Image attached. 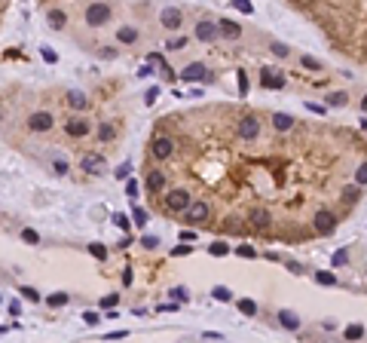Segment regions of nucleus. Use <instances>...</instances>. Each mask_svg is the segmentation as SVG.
I'll return each instance as SVG.
<instances>
[{
    "mask_svg": "<svg viewBox=\"0 0 367 343\" xmlns=\"http://www.w3.org/2000/svg\"><path fill=\"white\" fill-rule=\"evenodd\" d=\"M113 19V9L107 3H92V6H86V25H92V28H101V25H107Z\"/></svg>",
    "mask_w": 367,
    "mask_h": 343,
    "instance_id": "nucleus-1",
    "label": "nucleus"
},
{
    "mask_svg": "<svg viewBox=\"0 0 367 343\" xmlns=\"http://www.w3.org/2000/svg\"><path fill=\"white\" fill-rule=\"evenodd\" d=\"M190 203H193V200H190V193H187L184 187H174V190L165 193V208H168V211L184 214V211L190 208Z\"/></svg>",
    "mask_w": 367,
    "mask_h": 343,
    "instance_id": "nucleus-2",
    "label": "nucleus"
},
{
    "mask_svg": "<svg viewBox=\"0 0 367 343\" xmlns=\"http://www.w3.org/2000/svg\"><path fill=\"white\" fill-rule=\"evenodd\" d=\"M217 37H223L217 22H208V19L196 22V40H202V43H214Z\"/></svg>",
    "mask_w": 367,
    "mask_h": 343,
    "instance_id": "nucleus-3",
    "label": "nucleus"
},
{
    "mask_svg": "<svg viewBox=\"0 0 367 343\" xmlns=\"http://www.w3.org/2000/svg\"><path fill=\"white\" fill-rule=\"evenodd\" d=\"M239 138H242V141H254V138H260V120H257L254 114H248V117L239 120Z\"/></svg>",
    "mask_w": 367,
    "mask_h": 343,
    "instance_id": "nucleus-4",
    "label": "nucleus"
},
{
    "mask_svg": "<svg viewBox=\"0 0 367 343\" xmlns=\"http://www.w3.org/2000/svg\"><path fill=\"white\" fill-rule=\"evenodd\" d=\"M208 214H211V206L199 200V203H190V208L184 211V221H190V224H205Z\"/></svg>",
    "mask_w": 367,
    "mask_h": 343,
    "instance_id": "nucleus-5",
    "label": "nucleus"
},
{
    "mask_svg": "<svg viewBox=\"0 0 367 343\" xmlns=\"http://www.w3.org/2000/svg\"><path fill=\"white\" fill-rule=\"evenodd\" d=\"M312 224H315V233L318 236H330V233L337 230V218L330 211H318L315 218H312Z\"/></svg>",
    "mask_w": 367,
    "mask_h": 343,
    "instance_id": "nucleus-6",
    "label": "nucleus"
},
{
    "mask_svg": "<svg viewBox=\"0 0 367 343\" xmlns=\"http://www.w3.org/2000/svg\"><path fill=\"white\" fill-rule=\"evenodd\" d=\"M150 150H153L156 159H168V156L174 153V141H171L168 135H156L153 144H150Z\"/></svg>",
    "mask_w": 367,
    "mask_h": 343,
    "instance_id": "nucleus-7",
    "label": "nucleus"
},
{
    "mask_svg": "<svg viewBox=\"0 0 367 343\" xmlns=\"http://www.w3.org/2000/svg\"><path fill=\"white\" fill-rule=\"evenodd\" d=\"M181 80L184 83H202V80H208V68L202 62H193V65H187L181 70Z\"/></svg>",
    "mask_w": 367,
    "mask_h": 343,
    "instance_id": "nucleus-8",
    "label": "nucleus"
},
{
    "mask_svg": "<svg viewBox=\"0 0 367 343\" xmlns=\"http://www.w3.org/2000/svg\"><path fill=\"white\" fill-rule=\"evenodd\" d=\"M52 126H55V120H52V114H46V111L31 114V120H28V129L31 132H49Z\"/></svg>",
    "mask_w": 367,
    "mask_h": 343,
    "instance_id": "nucleus-9",
    "label": "nucleus"
},
{
    "mask_svg": "<svg viewBox=\"0 0 367 343\" xmlns=\"http://www.w3.org/2000/svg\"><path fill=\"white\" fill-rule=\"evenodd\" d=\"M248 224H251V230H269V224H272V218H269V211L266 208H251V214H248Z\"/></svg>",
    "mask_w": 367,
    "mask_h": 343,
    "instance_id": "nucleus-10",
    "label": "nucleus"
},
{
    "mask_svg": "<svg viewBox=\"0 0 367 343\" xmlns=\"http://www.w3.org/2000/svg\"><path fill=\"white\" fill-rule=\"evenodd\" d=\"M64 132L71 135V138H86V135H89V120H83V117L67 120L64 123Z\"/></svg>",
    "mask_w": 367,
    "mask_h": 343,
    "instance_id": "nucleus-11",
    "label": "nucleus"
},
{
    "mask_svg": "<svg viewBox=\"0 0 367 343\" xmlns=\"http://www.w3.org/2000/svg\"><path fill=\"white\" fill-rule=\"evenodd\" d=\"M159 22H162L168 31H174V28H181V22H184V12H181L178 6H168V9H162V12H159Z\"/></svg>",
    "mask_w": 367,
    "mask_h": 343,
    "instance_id": "nucleus-12",
    "label": "nucleus"
},
{
    "mask_svg": "<svg viewBox=\"0 0 367 343\" xmlns=\"http://www.w3.org/2000/svg\"><path fill=\"white\" fill-rule=\"evenodd\" d=\"M80 166H83V172L98 175V172H104V156H101V153H86V156L80 159Z\"/></svg>",
    "mask_w": 367,
    "mask_h": 343,
    "instance_id": "nucleus-13",
    "label": "nucleus"
},
{
    "mask_svg": "<svg viewBox=\"0 0 367 343\" xmlns=\"http://www.w3.org/2000/svg\"><path fill=\"white\" fill-rule=\"evenodd\" d=\"M217 25H220V34H223V37H226V40H239V37H242V25H239V22H230V19H220Z\"/></svg>",
    "mask_w": 367,
    "mask_h": 343,
    "instance_id": "nucleus-14",
    "label": "nucleus"
},
{
    "mask_svg": "<svg viewBox=\"0 0 367 343\" xmlns=\"http://www.w3.org/2000/svg\"><path fill=\"white\" fill-rule=\"evenodd\" d=\"M260 83H263L266 89H282L285 86V77H275L272 68H263V74H260Z\"/></svg>",
    "mask_w": 367,
    "mask_h": 343,
    "instance_id": "nucleus-15",
    "label": "nucleus"
},
{
    "mask_svg": "<svg viewBox=\"0 0 367 343\" xmlns=\"http://www.w3.org/2000/svg\"><path fill=\"white\" fill-rule=\"evenodd\" d=\"M272 129H275V132L294 129V117H291V114H275V117H272Z\"/></svg>",
    "mask_w": 367,
    "mask_h": 343,
    "instance_id": "nucleus-16",
    "label": "nucleus"
},
{
    "mask_svg": "<svg viewBox=\"0 0 367 343\" xmlns=\"http://www.w3.org/2000/svg\"><path fill=\"white\" fill-rule=\"evenodd\" d=\"M147 190H150V193L165 190V175H162V172H150V175H147Z\"/></svg>",
    "mask_w": 367,
    "mask_h": 343,
    "instance_id": "nucleus-17",
    "label": "nucleus"
},
{
    "mask_svg": "<svg viewBox=\"0 0 367 343\" xmlns=\"http://www.w3.org/2000/svg\"><path fill=\"white\" fill-rule=\"evenodd\" d=\"M278 322H282L288 331H297V328H300V319H297L291 310H282V313H278Z\"/></svg>",
    "mask_w": 367,
    "mask_h": 343,
    "instance_id": "nucleus-18",
    "label": "nucleus"
},
{
    "mask_svg": "<svg viewBox=\"0 0 367 343\" xmlns=\"http://www.w3.org/2000/svg\"><path fill=\"white\" fill-rule=\"evenodd\" d=\"M46 22H49V28H64V22H67V15L61 12V9H49V15H46Z\"/></svg>",
    "mask_w": 367,
    "mask_h": 343,
    "instance_id": "nucleus-19",
    "label": "nucleus"
},
{
    "mask_svg": "<svg viewBox=\"0 0 367 343\" xmlns=\"http://www.w3.org/2000/svg\"><path fill=\"white\" fill-rule=\"evenodd\" d=\"M116 40H119V43H138V31L129 28V25H122V28L116 31Z\"/></svg>",
    "mask_w": 367,
    "mask_h": 343,
    "instance_id": "nucleus-20",
    "label": "nucleus"
},
{
    "mask_svg": "<svg viewBox=\"0 0 367 343\" xmlns=\"http://www.w3.org/2000/svg\"><path fill=\"white\" fill-rule=\"evenodd\" d=\"M67 104H71L74 111H86V104H89V98H86L83 92H67Z\"/></svg>",
    "mask_w": 367,
    "mask_h": 343,
    "instance_id": "nucleus-21",
    "label": "nucleus"
},
{
    "mask_svg": "<svg viewBox=\"0 0 367 343\" xmlns=\"http://www.w3.org/2000/svg\"><path fill=\"white\" fill-rule=\"evenodd\" d=\"M358 200H361V184L343 190V203H346V206H352V203H358Z\"/></svg>",
    "mask_w": 367,
    "mask_h": 343,
    "instance_id": "nucleus-22",
    "label": "nucleus"
},
{
    "mask_svg": "<svg viewBox=\"0 0 367 343\" xmlns=\"http://www.w3.org/2000/svg\"><path fill=\"white\" fill-rule=\"evenodd\" d=\"M236 306H239V313H242V316H257V303H254L251 297H242Z\"/></svg>",
    "mask_w": 367,
    "mask_h": 343,
    "instance_id": "nucleus-23",
    "label": "nucleus"
},
{
    "mask_svg": "<svg viewBox=\"0 0 367 343\" xmlns=\"http://www.w3.org/2000/svg\"><path fill=\"white\" fill-rule=\"evenodd\" d=\"M211 294H214V300H220V303H230V300H233V291H230V288H223V285H214Z\"/></svg>",
    "mask_w": 367,
    "mask_h": 343,
    "instance_id": "nucleus-24",
    "label": "nucleus"
},
{
    "mask_svg": "<svg viewBox=\"0 0 367 343\" xmlns=\"http://www.w3.org/2000/svg\"><path fill=\"white\" fill-rule=\"evenodd\" d=\"M208 251H211L214 258H226V255H230V245H226V242H211V248H208Z\"/></svg>",
    "mask_w": 367,
    "mask_h": 343,
    "instance_id": "nucleus-25",
    "label": "nucleus"
},
{
    "mask_svg": "<svg viewBox=\"0 0 367 343\" xmlns=\"http://www.w3.org/2000/svg\"><path fill=\"white\" fill-rule=\"evenodd\" d=\"M343 334H346V340H358V337H364V328L361 325H349Z\"/></svg>",
    "mask_w": 367,
    "mask_h": 343,
    "instance_id": "nucleus-26",
    "label": "nucleus"
},
{
    "mask_svg": "<svg viewBox=\"0 0 367 343\" xmlns=\"http://www.w3.org/2000/svg\"><path fill=\"white\" fill-rule=\"evenodd\" d=\"M98 138H101V141H110V138H113V126H110V123H101V126H98Z\"/></svg>",
    "mask_w": 367,
    "mask_h": 343,
    "instance_id": "nucleus-27",
    "label": "nucleus"
},
{
    "mask_svg": "<svg viewBox=\"0 0 367 343\" xmlns=\"http://www.w3.org/2000/svg\"><path fill=\"white\" fill-rule=\"evenodd\" d=\"M315 282H318V285H337V276L321 270V273H315Z\"/></svg>",
    "mask_w": 367,
    "mask_h": 343,
    "instance_id": "nucleus-28",
    "label": "nucleus"
},
{
    "mask_svg": "<svg viewBox=\"0 0 367 343\" xmlns=\"http://www.w3.org/2000/svg\"><path fill=\"white\" fill-rule=\"evenodd\" d=\"M89 251H92V258H98V261L107 258V248H104L101 242H92V245H89Z\"/></svg>",
    "mask_w": 367,
    "mask_h": 343,
    "instance_id": "nucleus-29",
    "label": "nucleus"
},
{
    "mask_svg": "<svg viewBox=\"0 0 367 343\" xmlns=\"http://www.w3.org/2000/svg\"><path fill=\"white\" fill-rule=\"evenodd\" d=\"M346 261H349V251H346V248H340V251H337V255H334V258H330V267H343Z\"/></svg>",
    "mask_w": 367,
    "mask_h": 343,
    "instance_id": "nucleus-30",
    "label": "nucleus"
},
{
    "mask_svg": "<svg viewBox=\"0 0 367 343\" xmlns=\"http://www.w3.org/2000/svg\"><path fill=\"white\" fill-rule=\"evenodd\" d=\"M187 43H190V37H174V40H168V49L178 52V49H187Z\"/></svg>",
    "mask_w": 367,
    "mask_h": 343,
    "instance_id": "nucleus-31",
    "label": "nucleus"
},
{
    "mask_svg": "<svg viewBox=\"0 0 367 343\" xmlns=\"http://www.w3.org/2000/svg\"><path fill=\"white\" fill-rule=\"evenodd\" d=\"M22 242H28V245H37V242H40L37 230H22Z\"/></svg>",
    "mask_w": 367,
    "mask_h": 343,
    "instance_id": "nucleus-32",
    "label": "nucleus"
},
{
    "mask_svg": "<svg viewBox=\"0 0 367 343\" xmlns=\"http://www.w3.org/2000/svg\"><path fill=\"white\" fill-rule=\"evenodd\" d=\"M171 297H174V300H178V303H187V300H190V294H187V288H181V285H178V288H171Z\"/></svg>",
    "mask_w": 367,
    "mask_h": 343,
    "instance_id": "nucleus-33",
    "label": "nucleus"
},
{
    "mask_svg": "<svg viewBox=\"0 0 367 343\" xmlns=\"http://www.w3.org/2000/svg\"><path fill=\"white\" fill-rule=\"evenodd\" d=\"M349 98H346V92H334V95H327V104H334V107H343Z\"/></svg>",
    "mask_w": 367,
    "mask_h": 343,
    "instance_id": "nucleus-34",
    "label": "nucleus"
},
{
    "mask_svg": "<svg viewBox=\"0 0 367 343\" xmlns=\"http://www.w3.org/2000/svg\"><path fill=\"white\" fill-rule=\"evenodd\" d=\"M233 6H236L239 12H245V15H248V12H254V6H251V0H233Z\"/></svg>",
    "mask_w": 367,
    "mask_h": 343,
    "instance_id": "nucleus-35",
    "label": "nucleus"
},
{
    "mask_svg": "<svg viewBox=\"0 0 367 343\" xmlns=\"http://www.w3.org/2000/svg\"><path fill=\"white\" fill-rule=\"evenodd\" d=\"M355 184L367 187V162H364V166H358V172H355Z\"/></svg>",
    "mask_w": 367,
    "mask_h": 343,
    "instance_id": "nucleus-36",
    "label": "nucleus"
},
{
    "mask_svg": "<svg viewBox=\"0 0 367 343\" xmlns=\"http://www.w3.org/2000/svg\"><path fill=\"white\" fill-rule=\"evenodd\" d=\"M67 303V294L58 291V294H49V306H64Z\"/></svg>",
    "mask_w": 367,
    "mask_h": 343,
    "instance_id": "nucleus-37",
    "label": "nucleus"
},
{
    "mask_svg": "<svg viewBox=\"0 0 367 343\" xmlns=\"http://www.w3.org/2000/svg\"><path fill=\"white\" fill-rule=\"evenodd\" d=\"M52 172H55V175H64L67 172V159L61 156V159H52Z\"/></svg>",
    "mask_w": 367,
    "mask_h": 343,
    "instance_id": "nucleus-38",
    "label": "nucleus"
},
{
    "mask_svg": "<svg viewBox=\"0 0 367 343\" xmlns=\"http://www.w3.org/2000/svg\"><path fill=\"white\" fill-rule=\"evenodd\" d=\"M116 303H119V294H107V297H101V306H104V310H113Z\"/></svg>",
    "mask_w": 367,
    "mask_h": 343,
    "instance_id": "nucleus-39",
    "label": "nucleus"
},
{
    "mask_svg": "<svg viewBox=\"0 0 367 343\" xmlns=\"http://www.w3.org/2000/svg\"><path fill=\"white\" fill-rule=\"evenodd\" d=\"M236 255H239V258H257V251H254L251 245H239V248H236Z\"/></svg>",
    "mask_w": 367,
    "mask_h": 343,
    "instance_id": "nucleus-40",
    "label": "nucleus"
},
{
    "mask_svg": "<svg viewBox=\"0 0 367 343\" xmlns=\"http://www.w3.org/2000/svg\"><path fill=\"white\" fill-rule=\"evenodd\" d=\"M303 68H309V70H321V62L312 59V56H303Z\"/></svg>",
    "mask_w": 367,
    "mask_h": 343,
    "instance_id": "nucleus-41",
    "label": "nucleus"
},
{
    "mask_svg": "<svg viewBox=\"0 0 367 343\" xmlns=\"http://www.w3.org/2000/svg\"><path fill=\"white\" fill-rule=\"evenodd\" d=\"M239 95H248V77L239 70Z\"/></svg>",
    "mask_w": 367,
    "mask_h": 343,
    "instance_id": "nucleus-42",
    "label": "nucleus"
},
{
    "mask_svg": "<svg viewBox=\"0 0 367 343\" xmlns=\"http://www.w3.org/2000/svg\"><path fill=\"white\" fill-rule=\"evenodd\" d=\"M22 297H25V300H34V303H37V300H40V294H37V291H34V288H22Z\"/></svg>",
    "mask_w": 367,
    "mask_h": 343,
    "instance_id": "nucleus-43",
    "label": "nucleus"
},
{
    "mask_svg": "<svg viewBox=\"0 0 367 343\" xmlns=\"http://www.w3.org/2000/svg\"><path fill=\"white\" fill-rule=\"evenodd\" d=\"M156 95H159V86H153V89H147V95H144V101H147V104H153V101H156Z\"/></svg>",
    "mask_w": 367,
    "mask_h": 343,
    "instance_id": "nucleus-44",
    "label": "nucleus"
},
{
    "mask_svg": "<svg viewBox=\"0 0 367 343\" xmlns=\"http://www.w3.org/2000/svg\"><path fill=\"white\" fill-rule=\"evenodd\" d=\"M135 224H138V227H144V224H147V214H144L141 208H135Z\"/></svg>",
    "mask_w": 367,
    "mask_h": 343,
    "instance_id": "nucleus-45",
    "label": "nucleus"
},
{
    "mask_svg": "<svg viewBox=\"0 0 367 343\" xmlns=\"http://www.w3.org/2000/svg\"><path fill=\"white\" fill-rule=\"evenodd\" d=\"M6 310H9V316H19V313H22V303H19V300H9Z\"/></svg>",
    "mask_w": 367,
    "mask_h": 343,
    "instance_id": "nucleus-46",
    "label": "nucleus"
},
{
    "mask_svg": "<svg viewBox=\"0 0 367 343\" xmlns=\"http://www.w3.org/2000/svg\"><path fill=\"white\" fill-rule=\"evenodd\" d=\"M272 52H275V56H282V59H285V56H288V46H285V43H272Z\"/></svg>",
    "mask_w": 367,
    "mask_h": 343,
    "instance_id": "nucleus-47",
    "label": "nucleus"
},
{
    "mask_svg": "<svg viewBox=\"0 0 367 343\" xmlns=\"http://www.w3.org/2000/svg\"><path fill=\"white\" fill-rule=\"evenodd\" d=\"M126 193L135 200V196H138V181H129V184H126Z\"/></svg>",
    "mask_w": 367,
    "mask_h": 343,
    "instance_id": "nucleus-48",
    "label": "nucleus"
},
{
    "mask_svg": "<svg viewBox=\"0 0 367 343\" xmlns=\"http://www.w3.org/2000/svg\"><path fill=\"white\" fill-rule=\"evenodd\" d=\"M129 169H132L129 162H126V166H119V169H116V178H129Z\"/></svg>",
    "mask_w": 367,
    "mask_h": 343,
    "instance_id": "nucleus-49",
    "label": "nucleus"
},
{
    "mask_svg": "<svg viewBox=\"0 0 367 343\" xmlns=\"http://www.w3.org/2000/svg\"><path fill=\"white\" fill-rule=\"evenodd\" d=\"M83 319H86V325H98V313H86Z\"/></svg>",
    "mask_w": 367,
    "mask_h": 343,
    "instance_id": "nucleus-50",
    "label": "nucleus"
},
{
    "mask_svg": "<svg viewBox=\"0 0 367 343\" xmlns=\"http://www.w3.org/2000/svg\"><path fill=\"white\" fill-rule=\"evenodd\" d=\"M144 245L147 248H156V245H159V239H156V236H144Z\"/></svg>",
    "mask_w": 367,
    "mask_h": 343,
    "instance_id": "nucleus-51",
    "label": "nucleus"
},
{
    "mask_svg": "<svg viewBox=\"0 0 367 343\" xmlns=\"http://www.w3.org/2000/svg\"><path fill=\"white\" fill-rule=\"evenodd\" d=\"M116 227H122V230H126V227H129V221H126V214H116Z\"/></svg>",
    "mask_w": 367,
    "mask_h": 343,
    "instance_id": "nucleus-52",
    "label": "nucleus"
},
{
    "mask_svg": "<svg viewBox=\"0 0 367 343\" xmlns=\"http://www.w3.org/2000/svg\"><path fill=\"white\" fill-rule=\"evenodd\" d=\"M181 239H187V242H190V239H196V233H193V230H181Z\"/></svg>",
    "mask_w": 367,
    "mask_h": 343,
    "instance_id": "nucleus-53",
    "label": "nucleus"
},
{
    "mask_svg": "<svg viewBox=\"0 0 367 343\" xmlns=\"http://www.w3.org/2000/svg\"><path fill=\"white\" fill-rule=\"evenodd\" d=\"M171 255H190V245H178V248L171 251Z\"/></svg>",
    "mask_w": 367,
    "mask_h": 343,
    "instance_id": "nucleus-54",
    "label": "nucleus"
},
{
    "mask_svg": "<svg viewBox=\"0 0 367 343\" xmlns=\"http://www.w3.org/2000/svg\"><path fill=\"white\" fill-rule=\"evenodd\" d=\"M361 111H364V114H367V95H364V101H361Z\"/></svg>",
    "mask_w": 367,
    "mask_h": 343,
    "instance_id": "nucleus-55",
    "label": "nucleus"
}]
</instances>
